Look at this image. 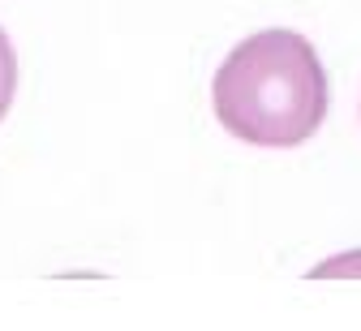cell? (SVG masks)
<instances>
[{
  "label": "cell",
  "mask_w": 361,
  "mask_h": 331,
  "mask_svg": "<svg viewBox=\"0 0 361 331\" xmlns=\"http://www.w3.org/2000/svg\"><path fill=\"white\" fill-rule=\"evenodd\" d=\"M211 100L219 125L237 142L258 151H293L319 133L331 90L305 35L258 30L224 56Z\"/></svg>",
  "instance_id": "6da1fadb"
},
{
  "label": "cell",
  "mask_w": 361,
  "mask_h": 331,
  "mask_svg": "<svg viewBox=\"0 0 361 331\" xmlns=\"http://www.w3.org/2000/svg\"><path fill=\"white\" fill-rule=\"evenodd\" d=\"M314 279H327V275H340V279H361V250H348V254H336L327 263H319L310 271Z\"/></svg>",
  "instance_id": "3957f363"
},
{
  "label": "cell",
  "mask_w": 361,
  "mask_h": 331,
  "mask_svg": "<svg viewBox=\"0 0 361 331\" xmlns=\"http://www.w3.org/2000/svg\"><path fill=\"white\" fill-rule=\"evenodd\" d=\"M13 95H18V52H13L9 35L0 30V121L9 116Z\"/></svg>",
  "instance_id": "7a4b0ae2"
}]
</instances>
